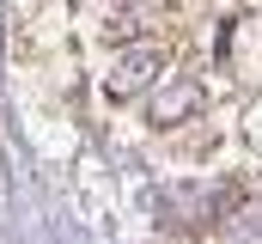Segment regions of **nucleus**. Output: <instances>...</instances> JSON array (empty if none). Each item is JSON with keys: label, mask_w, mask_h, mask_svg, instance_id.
I'll return each mask as SVG.
<instances>
[{"label": "nucleus", "mask_w": 262, "mask_h": 244, "mask_svg": "<svg viewBox=\"0 0 262 244\" xmlns=\"http://www.w3.org/2000/svg\"><path fill=\"white\" fill-rule=\"evenodd\" d=\"M159 73H165V49H159V43H128V49L116 55V67H110L104 92H110L116 104H128V98H140Z\"/></svg>", "instance_id": "obj_1"}, {"label": "nucleus", "mask_w": 262, "mask_h": 244, "mask_svg": "<svg viewBox=\"0 0 262 244\" xmlns=\"http://www.w3.org/2000/svg\"><path fill=\"white\" fill-rule=\"evenodd\" d=\"M201 116V79H165V92L152 98V122L159 128H177V122Z\"/></svg>", "instance_id": "obj_2"}]
</instances>
